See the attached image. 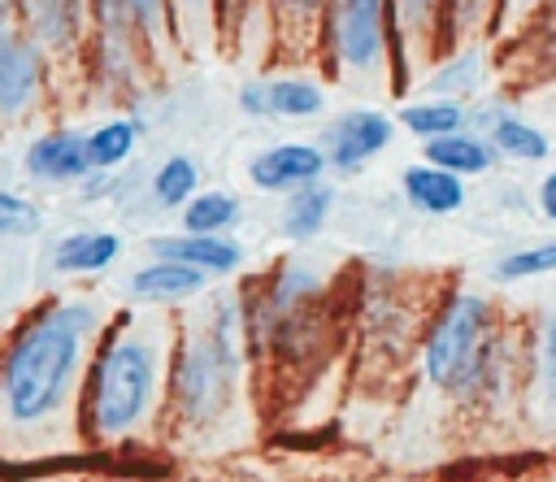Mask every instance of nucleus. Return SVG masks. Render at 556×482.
Here are the masks:
<instances>
[{
    "mask_svg": "<svg viewBox=\"0 0 556 482\" xmlns=\"http://www.w3.org/2000/svg\"><path fill=\"white\" fill-rule=\"evenodd\" d=\"M178 4H182V9H195V4H204V0H178Z\"/></svg>",
    "mask_w": 556,
    "mask_h": 482,
    "instance_id": "33",
    "label": "nucleus"
},
{
    "mask_svg": "<svg viewBox=\"0 0 556 482\" xmlns=\"http://www.w3.org/2000/svg\"><path fill=\"white\" fill-rule=\"evenodd\" d=\"M434 17V0H395V22H404L408 35H426Z\"/></svg>",
    "mask_w": 556,
    "mask_h": 482,
    "instance_id": "26",
    "label": "nucleus"
},
{
    "mask_svg": "<svg viewBox=\"0 0 556 482\" xmlns=\"http://www.w3.org/2000/svg\"><path fill=\"white\" fill-rule=\"evenodd\" d=\"M491 139H495V148H500L504 156H517V161H543V156H547V139H543L534 126L517 122V117H495Z\"/></svg>",
    "mask_w": 556,
    "mask_h": 482,
    "instance_id": "21",
    "label": "nucleus"
},
{
    "mask_svg": "<svg viewBox=\"0 0 556 482\" xmlns=\"http://www.w3.org/2000/svg\"><path fill=\"white\" fill-rule=\"evenodd\" d=\"M191 191H195V161H187V156H169V161L156 169V178H152V195H156L165 208L187 204Z\"/></svg>",
    "mask_w": 556,
    "mask_h": 482,
    "instance_id": "22",
    "label": "nucleus"
},
{
    "mask_svg": "<svg viewBox=\"0 0 556 482\" xmlns=\"http://www.w3.org/2000/svg\"><path fill=\"white\" fill-rule=\"evenodd\" d=\"M204 282H208V274H200L182 261H161V256H156V265H143L130 274V291L139 300H187V295L204 291Z\"/></svg>",
    "mask_w": 556,
    "mask_h": 482,
    "instance_id": "11",
    "label": "nucleus"
},
{
    "mask_svg": "<svg viewBox=\"0 0 556 482\" xmlns=\"http://www.w3.org/2000/svg\"><path fill=\"white\" fill-rule=\"evenodd\" d=\"M400 122L421 135V139H439V135H452L460 122H465V109L452 104V100H426V104H413L400 113Z\"/></svg>",
    "mask_w": 556,
    "mask_h": 482,
    "instance_id": "19",
    "label": "nucleus"
},
{
    "mask_svg": "<svg viewBox=\"0 0 556 482\" xmlns=\"http://www.w3.org/2000/svg\"><path fill=\"white\" fill-rule=\"evenodd\" d=\"M135 148V122H109L96 135H87V165L91 169H109L122 165Z\"/></svg>",
    "mask_w": 556,
    "mask_h": 482,
    "instance_id": "20",
    "label": "nucleus"
},
{
    "mask_svg": "<svg viewBox=\"0 0 556 482\" xmlns=\"http://www.w3.org/2000/svg\"><path fill=\"white\" fill-rule=\"evenodd\" d=\"M330 39L343 65L378 69L382 61V0H330Z\"/></svg>",
    "mask_w": 556,
    "mask_h": 482,
    "instance_id": "5",
    "label": "nucleus"
},
{
    "mask_svg": "<svg viewBox=\"0 0 556 482\" xmlns=\"http://www.w3.org/2000/svg\"><path fill=\"white\" fill-rule=\"evenodd\" d=\"M265 104L278 117H313V113H321V91L304 78H278L265 87Z\"/></svg>",
    "mask_w": 556,
    "mask_h": 482,
    "instance_id": "18",
    "label": "nucleus"
},
{
    "mask_svg": "<svg viewBox=\"0 0 556 482\" xmlns=\"http://www.w3.org/2000/svg\"><path fill=\"white\" fill-rule=\"evenodd\" d=\"M426 165L460 178V174H486L491 169V143L478 139V135H439V139H426Z\"/></svg>",
    "mask_w": 556,
    "mask_h": 482,
    "instance_id": "12",
    "label": "nucleus"
},
{
    "mask_svg": "<svg viewBox=\"0 0 556 482\" xmlns=\"http://www.w3.org/2000/svg\"><path fill=\"white\" fill-rule=\"evenodd\" d=\"M539 373H543L547 399L556 404V313H547L539 326Z\"/></svg>",
    "mask_w": 556,
    "mask_h": 482,
    "instance_id": "25",
    "label": "nucleus"
},
{
    "mask_svg": "<svg viewBox=\"0 0 556 482\" xmlns=\"http://www.w3.org/2000/svg\"><path fill=\"white\" fill-rule=\"evenodd\" d=\"M452 4H456V22H460V26L478 22V13L486 9V0H452Z\"/></svg>",
    "mask_w": 556,
    "mask_h": 482,
    "instance_id": "30",
    "label": "nucleus"
},
{
    "mask_svg": "<svg viewBox=\"0 0 556 482\" xmlns=\"http://www.w3.org/2000/svg\"><path fill=\"white\" fill-rule=\"evenodd\" d=\"M26 174L35 182H74V178L91 174V165H87V139L74 135V130L35 139L30 152H26Z\"/></svg>",
    "mask_w": 556,
    "mask_h": 482,
    "instance_id": "9",
    "label": "nucleus"
},
{
    "mask_svg": "<svg viewBox=\"0 0 556 482\" xmlns=\"http://www.w3.org/2000/svg\"><path fill=\"white\" fill-rule=\"evenodd\" d=\"M78 13H83V0H22L26 30L43 43H70L78 30Z\"/></svg>",
    "mask_w": 556,
    "mask_h": 482,
    "instance_id": "15",
    "label": "nucleus"
},
{
    "mask_svg": "<svg viewBox=\"0 0 556 482\" xmlns=\"http://www.w3.org/2000/svg\"><path fill=\"white\" fill-rule=\"evenodd\" d=\"M539 208L556 221V169H552V174L543 178V187H539Z\"/></svg>",
    "mask_w": 556,
    "mask_h": 482,
    "instance_id": "29",
    "label": "nucleus"
},
{
    "mask_svg": "<svg viewBox=\"0 0 556 482\" xmlns=\"http://www.w3.org/2000/svg\"><path fill=\"white\" fill-rule=\"evenodd\" d=\"M122 4H126L130 22H139L143 30H152L161 22V0H122Z\"/></svg>",
    "mask_w": 556,
    "mask_h": 482,
    "instance_id": "28",
    "label": "nucleus"
},
{
    "mask_svg": "<svg viewBox=\"0 0 556 482\" xmlns=\"http://www.w3.org/2000/svg\"><path fill=\"white\" fill-rule=\"evenodd\" d=\"M326 217H330V187L308 182V187H300V191L287 200L278 226H282L287 239H313V234L326 226Z\"/></svg>",
    "mask_w": 556,
    "mask_h": 482,
    "instance_id": "16",
    "label": "nucleus"
},
{
    "mask_svg": "<svg viewBox=\"0 0 556 482\" xmlns=\"http://www.w3.org/2000/svg\"><path fill=\"white\" fill-rule=\"evenodd\" d=\"M0 9H4V4H0ZM0 26H4V22H0Z\"/></svg>",
    "mask_w": 556,
    "mask_h": 482,
    "instance_id": "34",
    "label": "nucleus"
},
{
    "mask_svg": "<svg viewBox=\"0 0 556 482\" xmlns=\"http://www.w3.org/2000/svg\"><path fill=\"white\" fill-rule=\"evenodd\" d=\"M39 91V52L26 35L0 26V113H22Z\"/></svg>",
    "mask_w": 556,
    "mask_h": 482,
    "instance_id": "8",
    "label": "nucleus"
},
{
    "mask_svg": "<svg viewBox=\"0 0 556 482\" xmlns=\"http://www.w3.org/2000/svg\"><path fill=\"white\" fill-rule=\"evenodd\" d=\"M243 109L248 113H269V104H265V87H243Z\"/></svg>",
    "mask_w": 556,
    "mask_h": 482,
    "instance_id": "31",
    "label": "nucleus"
},
{
    "mask_svg": "<svg viewBox=\"0 0 556 482\" xmlns=\"http://www.w3.org/2000/svg\"><path fill=\"white\" fill-rule=\"evenodd\" d=\"M39 226H43V213L30 200L0 191V239L4 234H35Z\"/></svg>",
    "mask_w": 556,
    "mask_h": 482,
    "instance_id": "24",
    "label": "nucleus"
},
{
    "mask_svg": "<svg viewBox=\"0 0 556 482\" xmlns=\"http://www.w3.org/2000/svg\"><path fill=\"white\" fill-rule=\"evenodd\" d=\"M182 221H187V234H222L239 221V200L226 191H204L187 204Z\"/></svg>",
    "mask_w": 556,
    "mask_h": 482,
    "instance_id": "17",
    "label": "nucleus"
},
{
    "mask_svg": "<svg viewBox=\"0 0 556 482\" xmlns=\"http://www.w3.org/2000/svg\"><path fill=\"white\" fill-rule=\"evenodd\" d=\"M326 169L321 148L313 143H278L269 152H261L252 161V182L265 191H300L308 182H317V174Z\"/></svg>",
    "mask_w": 556,
    "mask_h": 482,
    "instance_id": "7",
    "label": "nucleus"
},
{
    "mask_svg": "<svg viewBox=\"0 0 556 482\" xmlns=\"http://www.w3.org/2000/svg\"><path fill=\"white\" fill-rule=\"evenodd\" d=\"M404 195L421 213H456L465 204L460 178H452V174H443L434 165H408L404 169Z\"/></svg>",
    "mask_w": 556,
    "mask_h": 482,
    "instance_id": "13",
    "label": "nucleus"
},
{
    "mask_svg": "<svg viewBox=\"0 0 556 482\" xmlns=\"http://www.w3.org/2000/svg\"><path fill=\"white\" fill-rule=\"evenodd\" d=\"M456 69H443L439 78H430V87H460V91H469L473 87V78H478V56H460V61H452Z\"/></svg>",
    "mask_w": 556,
    "mask_h": 482,
    "instance_id": "27",
    "label": "nucleus"
},
{
    "mask_svg": "<svg viewBox=\"0 0 556 482\" xmlns=\"http://www.w3.org/2000/svg\"><path fill=\"white\" fill-rule=\"evenodd\" d=\"M486 326H491V317H486L482 295H452L426 339L430 382L452 386V391H473L482 378H491L495 343H491Z\"/></svg>",
    "mask_w": 556,
    "mask_h": 482,
    "instance_id": "3",
    "label": "nucleus"
},
{
    "mask_svg": "<svg viewBox=\"0 0 556 482\" xmlns=\"http://www.w3.org/2000/svg\"><path fill=\"white\" fill-rule=\"evenodd\" d=\"M287 4H291V9H295V13H308V9H313V4H317V0H287Z\"/></svg>",
    "mask_w": 556,
    "mask_h": 482,
    "instance_id": "32",
    "label": "nucleus"
},
{
    "mask_svg": "<svg viewBox=\"0 0 556 482\" xmlns=\"http://www.w3.org/2000/svg\"><path fill=\"white\" fill-rule=\"evenodd\" d=\"M235 308L217 304L213 334L187 339L178 365H174V395L187 421H208L226 408L230 373H235V334H230Z\"/></svg>",
    "mask_w": 556,
    "mask_h": 482,
    "instance_id": "4",
    "label": "nucleus"
},
{
    "mask_svg": "<svg viewBox=\"0 0 556 482\" xmlns=\"http://www.w3.org/2000/svg\"><path fill=\"white\" fill-rule=\"evenodd\" d=\"M122 252V239L109 230H91V234H65L52 252V265L61 274H96L104 265H113V256Z\"/></svg>",
    "mask_w": 556,
    "mask_h": 482,
    "instance_id": "14",
    "label": "nucleus"
},
{
    "mask_svg": "<svg viewBox=\"0 0 556 482\" xmlns=\"http://www.w3.org/2000/svg\"><path fill=\"white\" fill-rule=\"evenodd\" d=\"M156 395V352L148 339L135 334H113L87 378V395H83V413L96 439H122L130 434Z\"/></svg>",
    "mask_w": 556,
    "mask_h": 482,
    "instance_id": "2",
    "label": "nucleus"
},
{
    "mask_svg": "<svg viewBox=\"0 0 556 482\" xmlns=\"http://www.w3.org/2000/svg\"><path fill=\"white\" fill-rule=\"evenodd\" d=\"M96 321H100L96 304L74 300V304L43 308L35 321H26L13 334L0 365V395H4V413L17 426L43 421L61 408Z\"/></svg>",
    "mask_w": 556,
    "mask_h": 482,
    "instance_id": "1",
    "label": "nucleus"
},
{
    "mask_svg": "<svg viewBox=\"0 0 556 482\" xmlns=\"http://www.w3.org/2000/svg\"><path fill=\"white\" fill-rule=\"evenodd\" d=\"M387 143H391V117L378 113V109H352V113L330 122L321 156H330L334 169H356L374 152H382Z\"/></svg>",
    "mask_w": 556,
    "mask_h": 482,
    "instance_id": "6",
    "label": "nucleus"
},
{
    "mask_svg": "<svg viewBox=\"0 0 556 482\" xmlns=\"http://www.w3.org/2000/svg\"><path fill=\"white\" fill-rule=\"evenodd\" d=\"M152 252L161 261H182L200 274H235L243 265V248L235 239H217V234H165L152 243Z\"/></svg>",
    "mask_w": 556,
    "mask_h": 482,
    "instance_id": "10",
    "label": "nucleus"
},
{
    "mask_svg": "<svg viewBox=\"0 0 556 482\" xmlns=\"http://www.w3.org/2000/svg\"><path fill=\"white\" fill-rule=\"evenodd\" d=\"M539 274H556V239L534 243V248H521V252H513V256H504V261L495 265V278H500V282L539 278Z\"/></svg>",
    "mask_w": 556,
    "mask_h": 482,
    "instance_id": "23",
    "label": "nucleus"
}]
</instances>
